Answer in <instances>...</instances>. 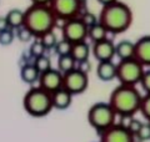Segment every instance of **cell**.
I'll return each instance as SVG.
<instances>
[{
    "instance_id": "1",
    "label": "cell",
    "mask_w": 150,
    "mask_h": 142,
    "mask_svg": "<svg viewBox=\"0 0 150 142\" xmlns=\"http://www.w3.org/2000/svg\"><path fill=\"white\" fill-rule=\"evenodd\" d=\"M99 22L110 34H121L130 27L133 22V11L125 3L115 1L103 6Z\"/></svg>"
},
{
    "instance_id": "2",
    "label": "cell",
    "mask_w": 150,
    "mask_h": 142,
    "mask_svg": "<svg viewBox=\"0 0 150 142\" xmlns=\"http://www.w3.org/2000/svg\"><path fill=\"white\" fill-rule=\"evenodd\" d=\"M142 98L143 96L135 86L120 84L111 92L109 103L118 116L123 118H130L138 111H140Z\"/></svg>"
},
{
    "instance_id": "3",
    "label": "cell",
    "mask_w": 150,
    "mask_h": 142,
    "mask_svg": "<svg viewBox=\"0 0 150 142\" xmlns=\"http://www.w3.org/2000/svg\"><path fill=\"white\" fill-rule=\"evenodd\" d=\"M58 19L49 5L31 4L24 11V26L29 29L35 37L54 30Z\"/></svg>"
},
{
    "instance_id": "4",
    "label": "cell",
    "mask_w": 150,
    "mask_h": 142,
    "mask_svg": "<svg viewBox=\"0 0 150 142\" xmlns=\"http://www.w3.org/2000/svg\"><path fill=\"white\" fill-rule=\"evenodd\" d=\"M23 105L25 111L33 117H44L54 108L51 93L40 86L33 87L25 93Z\"/></svg>"
},
{
    "instance_id": "5",
    "label": "cell",
    "mask_w": 150,
    "mask_h": 142,
    "mask_svg": "<svg viewBox=\"0 0 150 142\" xmlns=\"http://www.w3.org/2000/svg\"><path fill=\"white\" fill-rule=\"evenodd\" d=\"M116 113L112 110L109 102H98L89 108L88 111V122L94 130L103 132L108 130L112 125H115Z\"/></svg>"
},
{
    "instance_id": "6",
    "label": "cell",
    "mask_w": 150,
    "mask_h": 142,
    "mask_svg": "<svg viewBox=\"0 0 150 142\" xmlns=\"http://www.w3.org/2000/svg\"><path fill=\"white\" fill-rule=\"evenodd\" d=\"M144 72V66L134 58L120 60L116 65V79L121 85L135 86L137 84H140Z\"/></svg>"
},
{
    "instance_id": "7",
    "label": "cell",
    "mask_w": 150,
    "mask_h": 142,
    "mask_svg": "<svg viewBox=\"0 0 150 142\" xmlns=\"http://www.w3.org/2000/svg\"><path fill=\"white\" fill-rule=\"evenodd\" d=\"M49 6L58 20L67 21L80 16L83 3L80 0H51Z\"/></svg>"
},
{
    "instance_id": "8",
    "label": "cell",
    "mask_w": 150,
    "mask_h": 142,
    "mask_svg": "<svg viewBox=\"0 0 150 142\" xmlns=\"http://www.w3.org/2000/svg\"><path fill=\"white\" fill-rule=\"evenodd\" d=\"M88 27L85 24L81 21L80 18H74L70 20L64 21L62 32H63V39L70 41L71 44L75 42L85 41L88 39Z\"/></svg>"
},
{
    "instance_id": "9",
    "label": "cell",
    "mask_w": 150,
    "mask_h": 142,
    "mask_svg": "<svg viewBox=\"0 0 150 142\" xmlns=\"http://www.w3.org/2000/svg\"><path fill=\"white\" fill-rule=\"evenodd\" d=\"M89 77L88 74H84L79 69H74L69 72L64 74L63 79V87L67 89L73 95L83 93L88 89Z\"/></svg>"
},
{
    "instance_id": "10",
    "label": "cell",
    "mask_w": 150,
    "mask_h": 142,
    "mask_svg": "<svg viewBox=\"0 0 150 142\" xmlns=\"http://www.w3.org/2000/svg\"><path fill=\"white\" fill-rule=\"evenodd\" d=\"M100 142H134L135 136L126 129L125 125L115 124L99 134Z\"/></svg>"
},
{
    "instance_id": "11",
    "label": "cell",
    "mask_w": 150,
    "mask_h": 142,
    "mask_svg": "<svg viewBox=\"0 0 150 142\" xmlns=\"http://www.w3.org/2000/svg\"><path fill=\"white\" fill-rule=\"evenodd\" d=\"M63 79H64V74L62 71L51 67L50 70L40 74L39 86L41 89H44L45 91L53 93L56 91V90L63 87Z\"/></svg>"
},
{
    "instance_id": "12",
    "label": "cell",
    "mask_w": 150,
    "mask_h": 142,
    "mask_svg": "<svg viewBox=\"0 0 150 142\" xmlns=\"http://www.w3.org/2000/svg\"><path fill=\"white\" fill-rule=\"evenodd\" d=\"M91 54L98 61H110L115 56V44L110 39L94 42L91 47Z\"/></svg>"
},
{
    "instance_id": "13",
    "label": "cell",
    "mask_w": 150,
    "mask_h": 142,
    "mask_svg": "<svg viewBox=\"0 0 150 142\" xmlns=\"http://www.w3.org/2000/svg\"><path fill=\"white\" fill-rule=\"evenodd\" d=\"M134 59H137L144 67L150 66V35H145L135 42Z\"/></svg>"
},
{
    "instance_id": "14",
    "label": "cell",
    "mask_w": 150,
    "mask_h": 142,
    "mask_svg": "<svg viewBox=\"0 0 150 142\" xmlns=\"http://www.w3.org/2000/svg\"><path fill=\"white\" fill-rule=\"evenodd\" d=\"M71 92H69L67 89H59L55 92L51 93V100H53V107L56 110H67L73 102Z\"/></svg>"
},
{
    "instance_id": "15",
    "label": "cell",
    "mask_w": 150,
    "mask_h": 142,
    "mask_svg": "<svg viewBox=\"0 0 150 142\" xmlns=\"http://www.w3.org/2000/svg\"><path fill=\"white\" fill-rule=\"evenodd\" d=\"M96 76L101 81H111L116 79V65L110 61H100L96 67Z\"/></svg>"
},
{
    "instance_id": "16",
    "label": "cell",
    "mask_w": 150,
    "mask_h": 142,
    "mask_svg": "<svg viewBox=\"0 0 150 142\" xmlns=\"http://www.w3.org/2000/svg\"><path fill=\"white\" fill-rule=\"evenodd\" d=\"M135 53V42L129 40H121L115 45V55L120 60H126L134 58Z\"/></svg>"
},
{
    "instance_id": "17",
    "label": "cell",
    "mask_w": 150,
    "mask_h": 142,
    "mask_svg": "<svg viewBox=\"0 0 150 142\" xmlns=\"http://www.w3.org/2000/svg\"><path fill=\"white\" fill-rule=\"evenodd\" d=\"M70 55L74 58V60L78 63L84 60H89L90 56V46L86 41H80V42H75L71 46V53Z\"/></svg>"
},
{
    "instance_id": "18",
    "label": "cell",
    "mask_w": 150,
    "mask_h": 142,
    "mask_svg": "<svg viewBox=\"0 0 150 142\" xmlns=\"http://www.w3.org/2000/svg\"><path fill=\"white\" fill-rule=\"evenodd\" d=\"M20 77L25 84H30L31 85V84H35L36 81H39L40 72H39V70L35 67L34 64L28 63V64H24L21 66Z\"/></svg>"
},
{
    "instance_id": "19",
    "label": "cell",
    "mask_w": 150,
    "mask_h": 142,
    "mask_svg": "<svg viewBox=\"0 0 150 142\" xmlns=\"http://www.w3.org/2000/svg\"><path fill=\"white\" fill-rule=\"evenodd\" d=\"M5 18L8 20L9 27L13 30H16L24 25V11L20 9H11L10 11H8Z\"/></svg>"
},
{
    "instance_id": "20",
    "label": "cell",
    "mask_w": 150,
    "mask_h": 142,
    "mask_svg": "<svg viewBox=\"0 0 150 142\" xmlns=\"http://www.w3.org/2000/svg\"><path fill=\"white\" fill-rule=\"evenodd\" d=\"M108 34H109V31H108L100 22L93 25L91 27H89V30H88V37L93 42H98V41H101L104 39H108Z\"/></svg>"
},
{
    "instance_id": "21",
    "label": "cell",
    "mask_w": 150,
    "mask_h": 142,
    "mask_svg": "<svg viewBox=\"0 0 150 142\" xmlns=\"http://www.w3.org/2000/svg\"><path fill=\"white\" fill-rule=\"evenodd\" d=\"M76 69V61L74 60L71 55H63L59 56L58 59V70L62 71L63 74H67L69 71Z\"/></svg>"
},
{
    "instance_id": "22",
    "label": "cell",
    "mask_w": 150,
    "mask_h": 142,
    "mask_svg": "<svg viewBox=\"0 0 150 142\" xmlns=\"http://www.w3.org/2000/svg\"><path fill=\"white\" fill-rule=\"evenodd\" d=\"M45 51H46V47L44 46V44L41 42V40L39 37H35V40L31 42L30 45V49H29V53L33 58H39L41 55H45Z\"/></svg>"
},
{
    "instance_id": "23",
    "label": "cell",
    "mask_w": 150,
    "mask_h": 142,
    "mask_svg": "<svg viewBox=\"0 0 150 142\" xmlns=\"http://www.w3.org/2000/svg\"><path fill=\"white\" fill-rule=\"evenodd\" d=\"M33 64L35 65V67L39 70L40 74H43V72H45V71L51 69V60L46 55H41V56H39V58H35Z\"/></svg>"
},
{
    "instance_id": "24",
    "label": "cell",
    "mask_w": 150,
    "mask_h": 142,
    "mask_svg": "<svg viewBox=\"0 0 150 142\" xmlns=\"http://www.w3.org/2000/svg\"><path fill=\"white\" fill-rule=\"evenodd\" d=\"M71 46L73 44L68 40L65 39H62V40H58V42H56V45L54 47L55 53L58 54V56H63V55H69L70 53H71Z\"/></svg>"
},
{
    "instance_id": "25",
    "label": "cell",
    "mask_w": 150,
    "mask_h": 142,
    "mask_svg": "<svg viewBox=\"0 0 150 142\" xmlns=\"http://www.w3.org/2000/svg\"><path fill=\"white\" fill-rule=\"evenodd\" d=\"M39 39L41 40V42H43L44 46L46 47V50L54 49L55 45H56V42H58V37H56V34L54 32V30L45 32V34L41 35Z\"/></svg>"
},
{
    "instance_id": "26",
    "label": "cell",
    "mask_w": 150,
    "mask_h": 142,
    "mask_svg": "<svg viewBox=\"0 0 150 142\" xmlns=\"http://www.w3.org/2000/svg\"><path fill=\"white\" fill-rule=\"evenodd\" d=\"M14 39H15V32H14L13 29H5L3 31H0V45L3 46H8L13 44Z\"/></svg>"
},
{
    "instance_id": "27",
    "label": "cell",
    "mask_w": 150,
    "mask_h": 142,
    "mask_svg": "<svg viewBox=\"0 0 150 142\" xmlns=\"http://www.w3.org/2000/svg\"><path fill=\"white\" fill-rule=\"evenodd\" d=\"M15 36L19 39V41H21V42H29V41L33 40V37H35L34 35H33V32L24 25H23L21 27H19V29H16Z\"/></svg>"
},
{
    "instance_id": "28",
    "label": "cell",
    "mask_w": 150,
    "mask_h": 142,
    "mask_svg": "<svg viewBox=\"0 0 150 142\" xmlns=\"http://www.w3.org/2000/svg\"><path fill=\"white\" fill-rule=\"evenodd\" d=\"M140 112L150 122V93H146L145 96H143L142 103H140Z\"/></svg>"
},
{
    "instance_id": "29",
    "label": "cell",
    "mask_w": 150,
    "mask_h": 142,
    "mask_svg": "<svg viewBox=\"0 0 150 142\" xmlns=\"http://www.w3.org/2000/svg\"><path fill=\"white\" fill-rule=\"evenodd\" d=\"M79 18L81 19V21L85 24V26L88 27V29H89V27H91L93 25H95V24L99 22V18H96L95 14H93L90 11H86V13L81 14Z\"/></svg>"
},
{
    "instance_id": "30",
    "label": "cell",
    "mask_w": 150,
    "mask_h": 142,
    "mask_svg": "<svg viewBox=\"0 0 150 142\" xmlns=\"http://www.w3.org/2000/svg\"><path fill=\"white\" fill-rule=\"evenodd\" d=\"M138 138L140 141H150V122H145V124H142V127H140L139 132L137 134Z\"/></svg>"
},
{
    "instance_id": "31",
    "label": "cell",
    "mask_w": 150,
    "mask_h": 142,
    "mask_svg": "<svg viewBox=\"0 0 150 142\" xmlns=\"http://www.w3.org/2000/svg\"><path fill=\"white\" fill-rule=\"evenodd\" d=\"M142 124H143V122H140L139 120H137V118L130 117L129 118V122L125 126H126V129H128L134 136H137V134H138L139 130H140V127H142Z\"/></svg>"
},
{
    "instance_id": "32",
    "label": "cell",
    "mask_w": 150,
    "mask_h": 142,
    "mask_svg": "<svg viewBox=\"0 0 150 142\" xmlns=\"http://www.w3.org/2000/svg\"><path fill=\"white\" fill-rule=\"evenodd\" d=\"M143 90L146 93H150V70H146L142 77V81H140Z\"/></svg>"
},
{
    "instance_id": "33",
    "label": "cell",
    "mask_w": 150,
    "mask_h": 142,
    "mask_svg": "<svg viewBox=\"0 0 150 142\" xmlns=\"http://www.w3.org/2000/svg\"><path fill=\"white\" fill-rule=\"evenodd\" d=\"M76 69L83 71L84 74H89L90 70H91V64H90L89 60H84V61H80V63L76 64Z\"/></svg>"
},
{
    "instance_id": "34",
    "label": "cell",
    "mask_w": 150,
    "mask_h": 142,
    "mask_svg": "<svg viewBox=\"0 0 150 142\" xmlns=\"http://www.w3.org/2000/svg\"><path fill=\"white\" fill-rule=\"evenodd\" d=\"M5 29H9L8 20H6L5 16H0V31L5 30Z\"/></svg>"
},
{
    "instance_id": "35",
    "label": "cell",
    "mask_w": 150,
    "mask_h": 142,
    "mask_svg": "<svg viewBox=\"0 0 150 142\" xmlns=\"http://www.w3.org/2000/svg\"><path fill=\"white\" fill-rule=\"evenodd\" d=\"M51 0H31L33 4H39V5H49Z\"/></svg>"
},
{
    "instance_id": "36",
    "label": "cell",
    "mask_w": 150,
    "mask_h": 142,
    "mask_svg": "<svg viewBox=\"0 0 150 142\" xmlns=\"http://www.w3.org/2000/svg\"><path fill=\"white\" fill-rule=\"evenodd\" d=\"M115 1H118V0H98V3H100L103 6L109 5V4H112V3H115Z\"/></svg>"
},
{
    "instance_id": "37",
    "label": "cell",
    "mask_w": 150,
    "mask_h": 142,
    "mask_svg": "<svg viewBox=\"0 0 150 142\" xmlns=\"http://www.w3.org/2000/svg\"><path fill=\"white\" fill-rule=\"evenodd\" d=\"M80 1H81V3L84 4V3H85V1H86V0H80Z\"/></svg>"
}]
</instances>
